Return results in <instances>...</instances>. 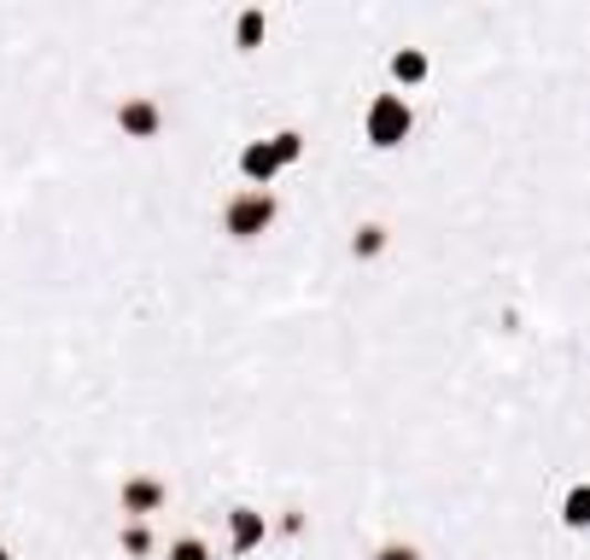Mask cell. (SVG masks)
I'll list each match as a JSON object with an SVG mask.
<instances>
[{"label":"cell","mask_w":590,"mask_h":560,"mask_svg":"<svg viewBox=\"0 0 590 560\" xmlns=\"http://www.w3.org/2000/svg\"><path fill=\"white\" fill-rule=\"evenodd\" d=\"M362 129H369V147H403L415 129V112H410V99L403 94H380L369 117H362Z\"/></svg>","instance_id":"obj_1"},{"label":"cell","mask_w":590,"mask_h":560,"mask_svg":"<svg viewBox=\"0 0 590 560\" xmlns=\"http://www.w3.org/2000/svg\"><path fill=\"white\" fill-rule=\"evenodd\" d=\"M275 211H281L275 193H257V187H246V193H234V199H229V211H222V228H229L234 240H257L263 228L275 222Z\"/></svg>","instance_id":"obj_2"},{"label":"cell","mask_w":590,"mask_h":560,"mask_svg":"<svg viewBox=\"0 0 590 560\" xmlns=\"http://www.w3.org/2000/svg\"><path fill=\"white\" fill-rule=\"evenodd\" d=\"M117 129L129 140H152L165 129V112H158V99H124V106H117Z\"/></svg>","instance_id":"obj_3"},{"label":"cell","mask_w":590,"mask_h":560,"mask_svg":"<svg viewBox=\"0 0 590 560\" xmlns=\"http://www.w3.org/2000/svg\"><path fill=\"white\" fill-rule=\"evenodd\" d=\"M170 503V485L152 479V473H135V479H124V514H158Z\"/></svg>","instance_id":"obj_4"},{"label":"cell","mask_w":590,"mask_h":560,"mask_svg":"<svg viewBox=\"0 0 590 560\" xmlns=\"http://www.w3.org/2000/svg\"><path fill=\"white\" fill-rule=\"evenodd\" d=\"M275 170H281V158H275V147H270V140H252V147L240 152V176H246V181L257 187V193H270Z\"/></svg>","instance_id":"obj_5"},{"label":"cell","mask_w":590,"mask_h":560,"mask_svg":"<svg viewBox=\"0 0 590 560\" xmlns=\"http://www.w3.org/2000/svg\"><path fill=\"white\" fill-rule=\"evenodd\" d=\"M263 531H270V526H263L257 508H234V514H229V549H234V554H252V549L263 543Z\"/></svg>","instance_id":"obj_6"},{"label":"cell","mask_w":590,"mask_h":560,"mask_svg":"<svg viewBox=\"0 0 590 560\" xmlns=\"http://www.w3.org/2000/svg\"><path fill=\"white\" fill-rule=\"evenodd\" d=\"M392 76L403 82V88H415V82L426 76V53H415V47H403V53H392Z\"/></svg>","instance_id":"obj_7"},{"label":"cell","mask_w":590,"mask_h":560,"mask_svg":"<svg viewBox=\"0 0 590 560\" xmlns=\"http://www.w3.org/2000/svg\"><path fill=\"white\" fill-rule=\"evenodd\" d=\"M257 41H263V12L246 7V12H240V24H234V47H240V53H252Z\"/></svg>","instance_id":"obj_8"},{"label":"cell","mask_w":590,"mask_h":560,"mask_svg":"<svg viewBox=\"0 0 590 560\" xmlns=\"http://www.w3.org/2000/svg\"><path fill=\"white\" fill-rule=\"evenodd\" d=\"M351 252H357V257H380V252H386V228H380V222H362L357 240H351Z\"/></svg>","instance_id":"obj_9"},{"label":"cell","mask_w":590,"mask_h":560,"mask_svg":"<svg viewBox=\"0 0 590 560\" xmlns=\"http://www.w3.org/2000/svg\"><path fill=\"white\" fill-rule=\"evenodd\" d=\"M561 520L573 526V531L590 520V490H584V485H573V490H567V514H561Z\"/></svg>","instance_id":"obj_10"},{"label":"cell","mask_w":590,"mask_h":560,"mask_svg":"<svg viewBox=\"0 0 590 560\" xmlns=\"http://www.w3.org/2000/svg\"><path fill=\"white\" fill-rule=\"evenodd\" d=\"M270 147H275V158H281V170H287V163H298V158H304V135H293V129H281V135L270 140Z\"/></svg>","instance_id":"obj_11"},{"label":"cell","mask_w":590,"mask_h":560,"mask_svg":"<svg viewBox=\"0 0 590 560\" xmlns=\"http://www.w3.org/2000/svg\"><path fill=\"white\" fill-rule=\"evenodd\" d=\"M170 560H211V549H206V537H176Z\"/></svg>","instance_id":"obj_12"},{"label":"cell","mask_w":590,"mask_h":560,"mask_svg":"<svg viewBox=\"0 0 590 560\" xmlns=\"http://www.w3.org/2000/svg\"><path fill=\"white\" fill-rule=\"evenodd\" d=\"M124 549H129V554H147V549H152V531H147V526H129V531H124Z\"/></svg>","instance_id":"obj_13"},{"label":"cell","mask_w":590,"mask_h":560,"mask_svg":"<svg viewBox=\"0 0 590 560\" xmlns=\"http://www.w3.org/2000/svg\"><path fill=\"white\" fill-rule=\"evenodd\" d=\"M375 560H421V554H415L410 543H386V549H380Z\"/></svg>","instance_id":"obj_14"},{"label":"cell","mask_w":590,"mask_h":560,"mask_svg":"<svg viewBox=\"0 0 590 560\" xmlns=\"http://www.w3.org/2000/svg\"><path fill=\"white\" fill-rule=\"evenodd\" d=\"M0 560H12V554H7V549H0Z\"/></svg>","instance_id":"obj_15"}]
</instances>
